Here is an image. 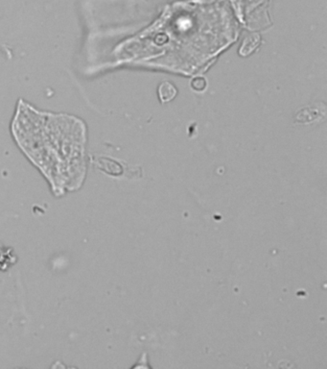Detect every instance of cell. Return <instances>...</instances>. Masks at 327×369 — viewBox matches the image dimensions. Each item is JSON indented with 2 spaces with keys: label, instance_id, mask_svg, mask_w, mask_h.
Masks as SVG:
<instances>
[{
  "label": "cell",
  "instance_id": "6da1fadb",
  "mask_svg": "<svg viewBox=\"0 0 327 369\" xmlns=\"http://www.w3.org/2000/svg\"><path fill=\"white\" fill-rule=\"evenodd\" d=\"M20 148L44 172L54 187H79L85 176L86 125L77 117L40 112L23 100L12 125Z\"/></svg>",
  "mask_w": 327,
  "mask_h": 369
},
{
  "label": "cell",
  "instance_id": "7a4b0ae2",
  "mask_svg": "<svg viewBox=\"0 0 327 369\" xmlns=\"http://www.w3.org/2000/svg\"><path fill=\"white\" fill-rule=\"evenodd\" d=\"M176 87L168 81L162 82L159 87V99L162 102H169L177 95Z\"/></svg>",
  "mask_w": 327,
  "mask_h": 369
},
{
  "label": "cell",
  "instance_id": "3957f363",
  "mask_svg": "<svg viewBox=\"0 0 327 369\" xmlns=\"http://www.w3.org/2000/svg\"><path fill=\"white\" fill-rule=\"evenodd\" d=\"M259 43V38L257 36L249 37L248 38L244 45H242V51L245 53V54H248L249 52H251L258 45Z\"/></svg>",
  "mask_w": 327,
  "mask_h": 369
},
{
  "label": "cell",
  "instance_id": "277c9868",
  "mask_svg": "<svg viewBox=\"0 0 327 369\" xmlns=\"http://www.w3.org/2000/svg\"><path fill=\"white\" fill-rule=\"evenodd\" d=\"M205 84H206V82L203 78H195L191 83L193 89L196 90H203L205 88Z\"/></svg>",
  "mask_w": 327,
  "mask_h": 369
}]
</instances>
